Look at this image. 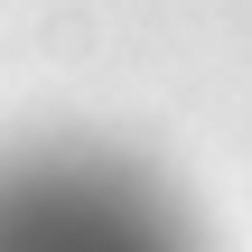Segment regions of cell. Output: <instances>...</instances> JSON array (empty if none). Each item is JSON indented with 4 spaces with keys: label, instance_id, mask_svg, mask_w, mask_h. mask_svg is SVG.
Instances as JSON below:
<instances>
[{
    "label": "cell",
    "instance_id": "1",
    "mask_svg": "<svg viewBox=\"0 0 252 252\" xmlns=\"http://www.w3.org/2000/svg\"><path fill=\"white\" fill-rule=\"evenodd\" d=\"M0 252H150L131 206L75 159H0Z\"/></svg>",
    "mask_w": 252,
    "mask_h": 252
}]
</instances>
